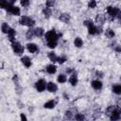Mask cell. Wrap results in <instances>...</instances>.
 <instances>
[{"mask_svg": "<svg viewBox=\"0 0 121 121\" xmlns=\"http://www.w3.org/2000/svg\"><path fill=\"white\" fill-rule=\"evenodd\" d=\"M20 24L23 26H33L35 25V21L31 19L30 17L27 16H23L20 18Z\"/></svg>", "mask_w": 121, "mask_h": 121, "instance_id": "obj_1", "label": "cell"}, {"mask_svg": "<svg viewBox=\"0 0 121 121\" xmlns=\"http://www.w3.org/2000/svg\"><path fill=\"white\" fill-rule=\"evenodd\" d=\"M11 46H12V49H13L14 53H16L17 55H21L22 53H24V47L19 43H16V42L12 43Z\"/></svg>", "mask_w": 121, "mask_h": 121, "instance_id": "obj_2", "label": "cell"}, {"mask_svg": "<svg viewBox=\"0 0 121 121\" xmlns=\"http://www.w3.org/2000/svg\"><path fill=\"white\" fill-rule=\"evenodd\" d=\"M45 39L48 42H52V41H57L58 40V35L54 30H50L48 32L45 33Z\"/></svg>", "mask_w": 121, "mask_h": 121, "instance_id": "obj_3", "label": "cell"}, {"mask_svg": "<svg viewBox=\"0 0 121 121\" xmlns=\"http://www.w3.org/2000/svg\"><path fill=\"white\" fill-rule=\"evenodd\" d=\"M84 25L88 27V31H89L90 34H95V33H96L97 28L95 26V25H94L91 21H85V22H84Z\"/></svg>", "mask_w": 121, "mask_h": 121, "instance_id": "obj_4", "label": "cell"}, {"mask_svg": "<svg viewBox=\"0 0 121 121\" xmlns=\"http://www.w3.org/2000/svg\"><path fill=\"white\" fill-rule=\"evenodd\" d=\"M9 13L13 14V15H20V9L18 7H15L13 5H9L8 8L6 9Z\"/></svg>", "mask_w": 121, "mask_h": 121, "instance_id": "obj_5", "label": "cell"}, {"mask_svg": "<svg viewBox=\"0 0 121 121\" xmlns=\"http://www.w3.org/2000/svg\"><path fill=\"white\" fill-rule=\"evenodd\" d=\"M120 10L117 9V8H115V7H108L107 8V12H108V14L111 16V17H115V16H117V14H118V12H119Z\"/></svg>", "mask_w": 121, "mask_h": 121, "instance_id": "obj_6", "label": "cell"}, {"mask_svg": "<svg viewBox=\"0 0 121 121\" xmlns=\"http://www.w3.org/2000/svg\"><path fill=\"white\" fill-rule=\"evenodd\" d=\"M45 86H46V83L43 79H39L35 84V87L38 92H43L45 89Z\"/></svg>", "mask_w": 121, "mask_h": 121, "instance_id": "obj_7", "label": "cell"}, {"mask_svg": "<svg viewBox=\"0 0 121 121\" xmlns=\"http://www.w3.org/2000/svg\"><path fill=\"white\" fill-rule=\"evenodd\" d=\"M110 118H111V121H117V120H119V118H120V112L118 110H116V109L113 110L112 112V113H111Z\"/></svg>", "mask_w": 121, "mask_h": 121, "instance_id": "obj_8", "label": "cell"}, {"mask_svg": "<svg viewBox=\"0 0 121 121\" xmlns=\"http://www.w3.org/2000/svg\"><path fill=\"white\" fill-rule=\"evenodd\" d=\"M26 48L30 53H35L38 51V47L35 43H27L26 44Z\"/></svg>", "mask_w": 121, "mask_h": 121, "instance_id": "obj_9", "label": "cell"}, {"mask_svg": "<svg viewBox=\"0 0 121 121\" xmlns=\"http://www.w3.org/2000/svg\"><path fill=\"white\" fill-rule=\"evenodd\" d=\"M46 88H47V90H48L49 92H51V93H55V92L57 91V89H58L57 85H56L55 83H53V82H48L47 85H46Z\"/></svg>", "mask_w": 121, "mask_h": 121, "instance_id": "obj_10", "label": "cell"}, {"mask_svg": "<svg viewBox=\"0 0 121 121\" xmlns=\"http://www.w3.org/2000/svg\"><path fill=\"white\" fill-rule=\"evenodd\" d=\"M15 34H16L15 30H14L13 28H10V30H9V33H8V37H9V40L11 43H14Z\"/></svg>", "mask_w": 121, "mask_h": 121, "instance_id": "obj_11", "label": "cell"}, {"mask_svg": "<svg viewBox=\"0 0 121 121\" xmlns=\"http://www.w3.org/2000/svg\"><path fill=\"white\" fill-rule=\"evenodd\" d=\"M21 61L23 62V64L26 66V67H30V65H31V60H30V59L28 58V57H23L22 59H21Z\"/></svg>", "mask_w": 121, "mask_h": 121, "instance_id": "obj_12", "label": "cell"}, {"mask_svg": "<svg viewBox=\"0 0 121 121\" xmlns=\"http://www.w3.org/2000/svg\"><path fill=\"white\" fill-rule=\"evenodd\" d=\"M92 86H93V88L95 89V90H100V89L102 88V83H101V81H99V80H94V81L92 82Z\"/></svg>", "mask_w": 121, "mask_h": 121, "instance_id": "obj_13", "label": "cell"}, {"mask_svg": "<svg viewBox=\"0 0 121 121\" xmlns=\"http://www.w3.org/2000/svg\"><path fill=\"white\" fill-rule=\"evenodd\" d=\"M69 81H70L71 85L75 86V85L78 83V78H77V75H76V74H73V75L70 77V78H69Z\"/></svg>", "mask_w": 121, "mask_h": 121, "instance_id": "obj_14", "label": "cell"}, {"mask_svg": "<svg viewBox=\"0 0 121 121\" xmlns=\"http://www.w3.org/2000/svg\"><path fill=\"white\" fill-rule=\"evenodd\" d=\"M56 70H57V67L55 65H53V64H50V65H48L46 67V71L49 74H54L56 72Z\"/></svg>", "mask_w": 121, "mask_h": 121, "instance_id": "obj_15", "label": "cell"}, {"mask_svg": "<svg viewBox=\"0 0 121 121\" xmlns=\"http://www.w3.org/2000/svg\"><path fill=\"white\" fill-rule=\"evenodd\" d=\"M60 21H62V22L67 23V22L70 20V16H69V14L63 13V14H61V15L60 16Z\"/></svg>", "mask_w": 121, "mask_h": 121, "instance_id": "obj_16", "label": "cell"}, {"mask_svg": "<svg viewBox=\"0 0 121 121\" xmlns=\"http://www.w3.org/2000/svg\"><path fill=\"white\" fill-rule=\"evenodd\" d=\"M55 107V102L53 100H49L44 104V108L46 109H53Z\"/></svg>", "mask_w": 121, "mask_h": 121, "instance_id": "obj_17", "label": "cell"}, {"mask_svg": "<svg viewBox=\"0 0 121 121\" xmlns=\"http://www.w3.org/2000/svg\"><path fill=\"white\" fill-rule=\"evenodd\" d=\"M112 91L116 95H121V85H114L112 87Z\"/></svg>", "mask_w": 121, "mask_h": 121, "instance_id": "obj_18", "label": "cell"}, {"mask_svg": "<svg viewBox=\"0 0 121 121\" xmlns=\"http://www.w3.org/2000/svg\"><path fill=\"white\" fill-rule=\"evenodd\" d=\"M82 43H83V42H82V40H81L79 37L76 38L75 41H74V44H75L77 47H80V46L82 45Z\"/></svg>", "mask_w": 121, "mask_h": 121, "instance_id": "obj_19", "label": "cell"}, {"mask_svg": "<svg viewBox=\"0 0 121 121\" xmlns=\"http://www.w3.org/2000/svg\"><path fill=\"white\" fill-rule=\"evenodd\" d=\"M48 58L52 60V61H57L58 60V57L56 56V54L54 52H49L48 53Z\"/></svg>", "mask_w": 121, "mask_h": 121, "instance_id": "obj_20", "label": "cell"}, {"mask_svg": "<svg viewBox=\"0 0 121 121\" xmlns=\"http://www.w3.org/2000/svg\"><path fill=\"white\" fill-rule=\"evenodd\" d=\"M43 12L44 17H46V18L50 17V15H51V9H50L49 8H45V9H43Z\"/></svg>", "mask_w": 121, "mask_h": 121, "instance_id": "obj_21", "label": "cell"}, {"mask_svg": "<svg viewBox=\"0 0 121 121\" xmlns=\"http://www.w3.org/2000/svg\"><path fill=\"white\" fill-rule=\"evenodd\" d=\"M9 30H10V27L8 26V24H6V23L2 24V31L4 33H9Z\"/></svg>", "mask_w": 121, "mask_h": 121, "instance_id": "obj_22", "label": "cell"}, {"mask_svg": "<svg viewBox=\"0 0 121 121\" xmlns=\"http://www.w3.org/2000/svg\"><path fill=\"white\" fill-rule=\"evenodd\" d=\"M26 39H31L34 35H35V29H29L27 32H26Z\"/></svg>", "mask_w": 121, "mask_h": 121, "instance_id": "obj_23", "label": "cell"}, {"mask_svg": "<svg viewBox=\"0 0 121 121\" xmlns=\"http://www.w3.org/2000/svg\"><path fill=\"white\" fill-rule=\"evenodd\" d=\"M43 29L42 27H38L35 29V35L36 36L41 37V36H43Z\"/></svg>", "mask_w": 121, "mask_h": 121, "instance_id": "obj_24", "label": "cell"}, {"mask_svg": "<svg viewBox=\"0 0 121 121\" xmlns=\"http://www.w3.org/2000/svg\"><path fill=\"white\" fill-rule=\"evenodd\" d=\"M105 34H106V36H107L108 38H113V36H114V32H113L112 29H110V28L106 30Z\"/></svg>", "mask_w": 121, "mask_h": 121, "instance_id": "obj_25", "label": "cell"}, {"mask_svg": "<svg viewBox=\"0 0 121 121\" xmlns=\"http://www.w3.org/2000/svg\"><path fill=\"white\" fill-rule=\"evenodd\" d=\"M58 81H59L60 83L65 82V81H66V77H65L64 75H60V76L58 77Z\"/></svg>", "mask_w": 121, "mask_h": 121, "instance_id": "obj_26", "label": "cell"}, {"mask_svg": "<svg viewBox=\"0 0 121 121\" xmlns=\"http://www.w3.org/2000/svg\"><path fill=\"white\" fill-rule=\"evenodd\" d=\"M75 118H76L77 121H84V115H83L82 113H78V114H76Z\"/></svg>", "mask_w": 121, "mask_h": 121, "instance_id": "obj_27", "label": "cell"}, {"mask_svg": "<svg viewBox=\"0 0 121 121\" xmlns=\"http://www.w3.org/2000/svg\"><path fill=\"white\" fill-rule=\"evenodd\" d=\"M47 45H48V47H50V48H54V47H56V45H57V41L48 42V43H47Z\"/></svg>", "mask_w": 121, "mask_h": 121, "instance_id": "obj_28", "label": "cell"}, {"mask_svg": "<svg viewBox=\"0 0 121 121\" xmlns=\"http://www.w3.org/2000/svg\"><path fill=\"white\" fill-rule=\"evenodd\" d=\"M103 21H104V17H103V16H101V15H97V16H96V22L102 24Z\"/></svg>", "mask_w": 121, "mask_h": 121, "instance_id": "obj_29", "label": "cell"}, {"mask_svg": "<svg viewBox=\"0 0 121 121\" xmlns=\"http://www.w3.org/2000/svg\"><path fill=\"white\" fill-rule=\"evenodd\" d=\"M95 6H96V2L95 1H91V2H89V4H88V7L89 8H95Z\"/></svg>", "mask_w": 121, "mask_h": 121, "instance_id": "obj_30", "label": "cell"}, {"mask_svg": "<svg viewBox=\"0 0 121 121\" xmlns=\"http://www.w3.org/2000/svg\"><path fill=\"white\" fill-rule=\"evenodd\" d=\"M21 5L23 7H27L29 5V1L28 0H23V1H21Z\"/></svg>", "mask_w": 121, "mask_h": 121, "instance_id": "obj_31", "label": "cell"}, {"mask_svg": "<svg viewBox=\"0 0 121 121\" xmlns=\"http://www.w3.org/2000/svg\"><path fill=\"white\" fill-rule=\"evenodd\" d=\"M65 60H66V58L65 57H60V58H58V60L57 61L59 63H63Z\"/></svg>", "mask_w": 121, "mask_h": 121, "instance_id": "obj_32", "label": "cell"}, {"mask_svg": "<svg viewBox=\"0 0 121 121\" xmlns=\"http://www.w3.org/2000/svg\"><path fill=\"white\" fill-rule=\"evenodd\" d=\"M65 117L68 119H72V112H65Z\"/></svg>", "mask_w": 121, "mask_h": 121, "instance_id": "obj_33", "label": "cell"}, {"mask_svg": "<svg viewBox=\"0 0 121 121\" xmlns=\"http://www.w3.org/2000/svg\"><path fill=\"white\" fill-rule=\"evenodd\" d=\"M46 5H47V8L52 7V6L54 5V1H47V2H46Z\"/></svg>", "mask_w": 121, "mask_h": 121, "instance_id": "obj_34", "label": "cell"}, {"mask_svg": "<svg viewBox=\"0 0 121 121\" xmlns=\"http://www.w3.org/2000/svg\"><path fill=\"white\" fill-rule=\"evenodd\" d=\"M20 117H21V121H27V120H26V115H25L24 113H21Z\"/></svg>", "mask_w": 121, "mask_h": 121, "instance_id": "obj_35", "label": "cell"}, {"mask_svg": "<svg viewBox=\"0 0 121 121\" xmlns=\"http://www.w3.org/2000/svg\"><path fill=\"white\" fill-rule=\"evenodd\" d=\"M115 50H116L117 52H121V46H117V47L115 48Z\"/></svg>", "mask_w": 121, "mask_h": 121, "instance_id": "obj_36", "label": "cell"}, {"mask_svg": "<svg viewBox=\"0 0 121 121\" xmlns=\"http://www.w3.org/2000/svg\"><path fill=\"white\" fill-rule=\"evenodd\" d=\"M117 17H118V19H120V20H121V11H119V12H118Z\"/></svg>", "mask_w": 121, "mask_h": 121, "instance_id": "obj_37", "label": "cell"}, {"mask_svg": "<svg viewBox=\"0 0 121 121\" xmlns=\"http://www.w3.org/2000/svg\"><path fill=\"white\" fill-rule=\"evenodd\" d=\"M96 75H97V77H98V75H99V77H102V73H100V72H96Z\"/></svg>", "mask_w": 121, "mask_h": 121, "instance_id": "obj_38", "label": "cell"}, {"mask_svg": "<svg viewBox=\"0 0 121 121\" xmlns=\"http://www.w3.org/2000/svg\"><path fill=\"white\" fill-rule=\"evenodd\" d=\"M66 72H67V73H71V72H72V69H67Z\"/></svg>", "mask_w": 121, "mask_h": 121, "instance_id": "obj_39", "label": "cell"}]
</instances>
